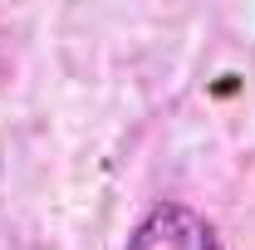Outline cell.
Segmentation results:
<instances>
[{
	"mask_svg": "<svg viewBox=\"0 0 255 250\" xmlns=\"http://www.w3.org/2000/svg\"><path fill=\"white\" fill-rule=\"evenodd\" d=\"M123 250H226V246L201 211H191L182 201H157L132 226Z\"/></svg>",
	"mask_w": 255,
	"mask_h": 250,
	"instance_id": "1",
	"label": "cell"
}]
</instances>
